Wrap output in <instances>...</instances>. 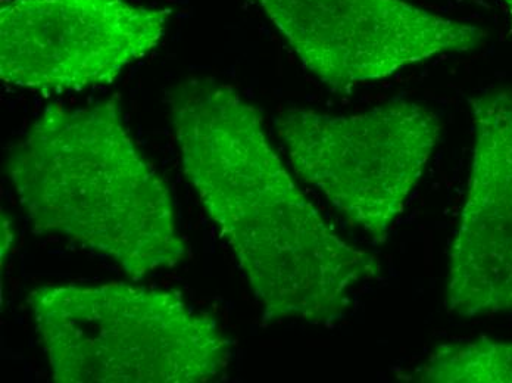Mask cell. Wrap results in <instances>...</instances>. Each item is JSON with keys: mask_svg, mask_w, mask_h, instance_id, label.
Masks as SVG:
<instances>
[{"mask_svg": "<svg viewBox=\"0 0 512 383\" xmlns=\"http://www.w3.org/2000/svg\"><path fill=\"white\" fill-rule=\"evenodd\" d=\"M467 196L449 251L445 304L460 317L512 311V89L471 99Z\"/></svg>", "mask_w": 512, "mask_h": 383, "instance_id": "cell-7", "label": "cell"}, {"mask_svg": "<svg viewBox=\"0 0 512 383\" xmlns=\"http://www.w3.org/2000/svg\"><path fill=\"white\" fill-rule=\"evenodd\" d=\"M170 18L133 0H2L0 77L45 93L112 83L154 51Z\"/></svg>", "mask_w": 512, "mask_h": 383, "instance_id": "cell-5", "label": "cell"}, {"mask_svg": "<svg viewBox=\"0 0 512 383\" xmlns=\"http://www.w3.org/2000/svg\"><path fill=\"white\" fill-rule=\"evenodd\" d=\"M309 73L337 92L482 45L479 27L402 0H258Z\"/></svg>", "mask_w": 512, "mask_h": 383, "instance_id": "cell-6", "label": "cell"}, {"mask_svg": "<svg viewBox=\"0 0 512 383\" xmlns=\"http://www.w3.org/2000/svg\"><path fill=\"white\" fill-rule=\"evenodd\" d=\"M181 167L230 245L265 322L343 319L379 258L340 238L301 192L254 105L233 87L192 77L168 95Z\"/></svg>", "mask_w": 512, "mask_h": 383, "instance_id": "cell-1", "label": "cell"}, {"mask_svg": "<svg viewBox=\"0 0 512 383\" xmlns=\"http://www.w3.org/2000/svg\"><path fill=\"white\" fill-rule=\"evenodd\" d=\"M402 381L418 383H512V342L489 338L439 345Z\"/></svg>", "mask_w": 512, "mask_h": 383, "instance_id": "cell-8", "label": "cell"}, {"mask_svg": "<svg viewBox=\"0 0 512 383\" xmlns=\"http://www.w3.org/2000/svg\"><path fill=\"white\" fill-rule=\"evenodd\" d=\"M505 2H507L508 9H510V14L512 18V0H505Z\"/></svg>", "mask_w": 512, "mask_h": 383, "instance_id": "cell-10", "label": "cell"}, {"mask_svg": "<svg viewBox=\"0 0 512 383\" xmlns=\"http://www.w3.org/2000/svg\"><path fill=\"white\" fill-rule=\"evenodd\" d=\"M27 302L56 383H206L229 369L230 339L176 291L48 285Z\"/></svg>", "mask_w": 512, "mask_h": 383, "instance_id": "cell-3", "label": "cell"}, {"mask_svg": "<svg viewBox=\"0 0 512 383\" xmlns=\"http://www.w3.org/2000/svg\"><path fill=\"white\" fill-rule=\"evenodd\" d=\"M276 130L296 174L382 244L442 133L435 112L398 101L354 115L290 108Z\"/></svg>", "mask_w": 512, "mask_h": 383, "instance_id": "cell-4", "label": "cell"}, {"mask_svg": "<svg viewBox=\"0 0 512 383\" xmlns=\"http://www.w3.org/2000/svg\"><path fill=\"white\" fill-rule=\"evenodd\" d=\"M12 239H14V235L11 232V223L6 219L5 214H2V267L8 257V251L11 249Z\"/></svg>", "mask_w": 512, "mask_h": 383, "instance_id": "cell-9", "label": "cell"}, {"mask_svg": "<svg viewBox=\"0 0 512 383\" xmlns=\"http://www.w3.org/2000/svg\"><path fill=\"white\" fill-rule=\"evenodd\" d=\"M5 168L37 233L105 255L133 280L186 258L173 198L128 132L120 96L48 105Z\"/></svg>", "mask_w": 512, "mask_h": 383, "instance_id": "cell-2", "label": "cell"}]
</instances>
